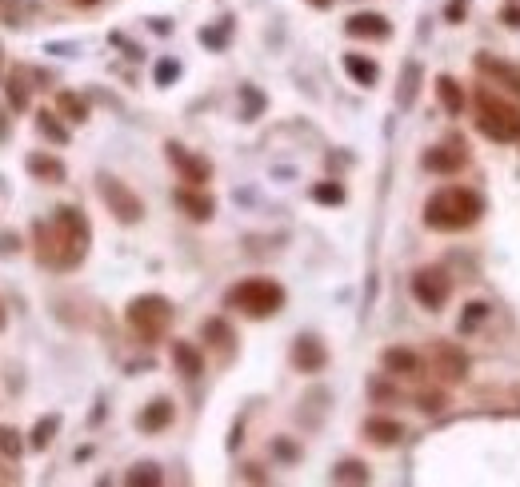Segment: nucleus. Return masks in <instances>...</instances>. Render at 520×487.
Returning a JSON list of instances; mask_svg holds the SVG:
<instances>
[{
	"label": "nucleus",
	"instance_id": "obj_4",
	"mask_svg": "<svg viewBox=\"0 0 520 487\" xmlns=\"http://www.w3.org/2000/svg\"><path fill=\"white\" fill-rule=\"evenodd\" d=\"M225 308H233L248 320H273L285 308V288L268 276H248L225 292Z\"/></svg>",
	"mask_w": 520,
	"mask_h": 487
},
{
	"label": "nucleus",
	"instance_id": "obj_29",
	"mask_svg": "<svg viewBox=\"0 0 520 487\" xmlns=\"http://www.w3.org/2000/svg\"><path fill=\"white\" fill-rule=\"evenodd\" d=\"M125 483H133V487H140V483L156 487V483H165V475H160L156 463H133V468H128V475H125Z\"/></svg>",
	"mask_w": 520,
	"mask_h": 487
},
{
	"label": "nucleus",
	"instance_id": "obj_20",
	"mask_svg": "<svg viewBox=\"0 0 520 487\" xmlns=\"http://www.w3.org/2000/svg\"><path fill=\"white\" fill-rule=\"evenodd\" d=\"M5 96H8V104H13V113H28V104H33V88H28V73H25V68H13V73H8Z\"/></svg>",
	"mask_w": 520,
	"mask_h": 487
},
{
	"label": "nucleus",
	"instance_id": "obj_11",
	"mask_svg": "<svg viewBox=\"0 0 520 487\" xmlns=\"http://www.w3.org/2000/svg\"><path fill=\"white\" fill-rule=\"evenodd\" d=\"M173 200H176V208L185 212L188 220H196V224H205V220H213V216H216V200H213V196H205V192L193 188V184L176 188V192H173Z\"/></svg>",
	"mask_w": 520,
	"mask_h": 487
},
{
	"label": "nucleus",
	"instance_id": "obj_9",
	"mask_svg": "<svg viewBox=\"0 0 520 487\" xmlns=\"http://www.w3.org/2000/svg\"><path fill=\"white\" fill-rule=\"evenodd\" d=\"M433 372H436L445 383L468 380V352L460 348V343L436 340V343H433Z\"/></svg>",
	"mask_w": 520,
	"mask_h": 487
},
{
	"label": "nucleus",
	"instance_id": "obj_33",
	"mask_svg": "<svg viewBox=\"0 0 520 487\" xmlns=\"http://www.w3.org/2000/svg\"><path fill=\"white\" fill-rule=\"evenodd\" d=\"M176 76H180V65H176V60H160V65H156V84H160V88H168Z\"/></svg>",
	"mask_w": 520,
	"mask_h": 487
},
{
	"label": "nucleus",
	"instance_id": "obj_42",
	"mask_svg": "<svg viewBox=\"0 0 520 487\" xmlns=\"http://www.w3.org/2000/svg\"><path fill=\"white\" fill-rule=\"evenodd\" d=\"M8 328V312H5V303H0V332Z\"/></svg>",
	"mask_w": 520,
	"mask_h": 487
},
{
	"label": "nucleus",
	"instance_id": "obj_6",
	"mask_svg": "<svg viewBox=\"0 0 520 487\" xmlns=\"http://www.w3.org/2000/svg\"><path fill=\"white\" fill-rule=\"evenodd\" d=\"M96 192H100L105 208L113 212L120 224H140V220H145V200H140L136 192L125 184V180H116V176H108V172H100V176H96Z\"/></svg>",
	"mask_w": 520,
	"mask_h": 487
},
{
	"label": "nucleus",
	"instance_id": "obj_2",
	"mask_svg": "<svg viewBox=\"0 0 520 487\" xmlns=\"http://www.w3.org/2000/svg\"><path fill=\"white\" fill-rule=\"evenodd\" d=\"M480 212H485V200L473 188L448 184L425 200V224L433 232H465L480 220Z\"/></svg>",
	"mask_w": 520,
	"mask_h": 487
},
{
	"label": "nucleus",
	"instance_id": "obj_34",
	"mask_svg": "<svg viewBox=\"0 0 520 487\" xmlns=\"http://www.w3.org/2000/svg\"><path fill=\"white\" fill-rule=\"evenodd\" d=\"M0 20L20 28V0H0Z\"/></svg>",
	"mask_w": 520,
	"mask_h": 487
},
{
	"label": "nucleus",
	"instance_id": "obj_28",
	"mask_svg": "<svg viewBox=\"0 0 520 487\" xmlns=\"http://www.w3.org/2000/svg\"><path fill=\"white\" fill-rule=\"evenodd\" d=\"M373 475H368V468L360 460H345L333 468V483H368Z\"/></svg>",
	"mask_w": 520,
	"mask_h": 487
},
{
	"label": "nucleus",
	"instance_id": "obj_37",
	"mask_svg": "<svg viewBox=\"0 0 520 487\" xmlns=\"http://www.w3.org/2000/svg\"><path fill=\"white\" fill-rule=\"evenodd\" d=\"M500 16H505L513 28H520V8H505V13H500Z\"/></svg>",
	"mask_w": 520,
	"mask_h": 487
},
{
	"label": "nucleus",
	"instance_id": "obj_39",
	"mask_svg": "<svg viewBox=\"0 0 520 487\" xmlns=\"http://www.w3.org/2000/svg\"><path fill=\"white\" fill-rule=\"evenodd\" d=\"M245 480H253V483H265V475H260V468H245Z\"/></svg>",
	"mask_w": 520,
	"mask_h": 487
},
{
	"label": "nucleus",
	"instance_id": "obj_16",
	"mask_svg": "<svg viewBox=\"0 0 520 487\" xmlns=\"http://www.w3.org/2000/svg\"><path fill=\"white\" fill-rule=\"evenodd\" d=\"M25 168L33 180H40V184H65V176H68V168L60 164L53 152H28Z\"/></svg>",
	"mask_w": 520,
	"mask_h": 487
},
{
	"label": "nucleus",
	"instance_id": "obj_7",
	"mask_svg": "<svg viewBox=\"0 0 520 487\" xmlns=\"http://www.w3.org/2000/svg\"><path fill=\"white\" fill-rule=\"evenodd\" d=\"M413 296H416V303L420 308H428V312H440L448 303V296H453V280L445 276L440 268H420V272H413Z\"/></svg>",
	"mask_w": 520,
	"mask_h": 487
},
{
	"label": "nucleus",
	"instance_id": "obj_22",
	"mask_svg": "<svg viewBox=\"0 0 520 487\" xmlns=\"http://www.w3.org/2000/svg\"><path fill=\"white\" fill-rule=\"evenodd\" d=\"M200 340L205 343H213V348H220V352H233V343H236V332L228 328L220 316H213V320H205L200 323Z\"/></svg>",
	"mask_w": 520,
	"mask_h": 487
},
{
	"label": "nucleus",
	"instance_id": "obj_17",
	"mask_svg": "<svg viewBox=\"0 0 520 487\" xmlns=\"http://www.w3.org/2000/svg\"><path fill=\"white\" fill-rule=\"evenodd\" d=\"M465 164H468V156L456 144H436V148L425 152V168L428 172H440V176H453V172H460Z\"/></svg>",
	"mask_w": 520,
	"mask_h": 487
},
{
	"label": "nucleus",
	"instance_id": "obj_19",
	"mask_svg": "<svg viewBox=\"0 0 520 487\" xmlns=\"http://www.w3.org/2000/svg\"><path fill=\"white\" fill-rule=\"evenodd\" d=\"M340 65H345V73L356 80L360 88H373L376 80H380V68H376V60L373 56H360V53H345V60H340Z\"/></svg>",
	"mask_w": 520,
	"mask_h": 487
},
{
	"label": "nucleus",
	"instance_id": "obj_32",
	"mask_svg": "<svg viewBox=\"0 0 520 487\" xmlns=\"http://www.w3.org/2000/svg\"><path fill=\"white\" fill-rule=\"evenodd\" d=\"M416 403H420V412L433 415V412H445V408H448V395H445V392H420Z\"/></svg>",
	"mask_w": 520,
	"mask_h": 487
},
{
	"label": "nucleus",
	"instance_id": "obj_36",
	"mask_svg": "<svg viewBox=\"0 0 520 487\" xmlns=\"http://www.w3.org/2000/svg\"><path fill=\"white\" fill-rule=\"evenodd\" d=\"M276 455H285V460H296V448L293 443H285V440H276V448H273Z\"/></svg>",
	"mask_w": 520,
	"mask_h": 487
},
{
	"label": "nucleus",
	"instance_id": "obj_3",
	"mask_svg": "<svg viewBox=\"0 0 520 487\" xmlns=\"http://www.w3.org/2000/svg\"><path fill=\"white\" fill-rule=\"evenodd\" d=\"M473 120L480 128V136L496 140V144H513L520 140V108L508 104L493 88H476L473 93Z\"/></svg>",
	"mask_w": 520,
	"mask_h": 487
},
{
	"label": "nucleus",
	"instance_id": "obj_25",
	"mask_svg": "<svg viewBox=\"0 0 520 487\" xmlns=\"http://www.w3.org/2000/svg\"><path fill=\"white\" fill-rule=\"evenodd\" d=\"M36 132H40L45 140H53V144H60V148L68 144V128L60 124L56 113H36Z\"/></svg>",
	"mask_w": 520,
	"mask_h": 487
},
{
	"label": "nucleus",
	"instance_id": "obj_10",
	"mask_svg": "<svg viewBox=\"0 0 520 487\" xmlns=\"http://www.w3.org/2000/svg\"><path fill=\"white\" fill-rule=\"evenodd\" d=\"M476 73L488 76V80H493V84H500V88H508V93L520 100V68H516V65H508V60H496V56L480 53V56H476Z\"/></svg>",
	"mask_w": 520,
	"mask_h": 487
},
{
	"label": "nucleus",
	"instance_id": "obj_18",
	"mask_svg": "<svg viewBox=\"0 0 520 487\" xmlns=\"http://www.w3.org/2000/svg\"><path fill=\"white\" fill-rule=\"evenodd\" d=\"M173 420H176L173 400H165V395H160V400H153L145 412L136 415V428H140V432H148V435H156V432H165Z\"/></svg>",
	"mask_w": 520,
	"mask_h": 487
},
{
	"label": "nucleus",
	"instance_id": "obj_23",
	"mask_svg": "<svg viewBox=\"0 0 520 487\" xmlns=\"http://www.w3.org/2000/svg\"><path fill=\"white\" fill-rule=\"evenodd\" d=\"M436 96H440V104H445V113H453V116H460V113H465V104H468V96L460 93V84L453 76L436 80Z\"/></svg>",
	"mask_w": 520,
	"mask_h": 487
},
{
	"label": "nucleus",
	"instance_id": "obj_30",
	"mask_svg": "<svg viewBox=\"0 0 520 487\" xmlns=\"http://www.w3.org/2000/svg\"><path fill=\"white\" fill-rule=\"evenodd\" d=\"M488 320V303H468L465 316H460V332H476Z\"/></svg>",
	"mask_w": 520,
	"mask_h": 487
},
{
	"label": "nucleus",
	"instance_id": "obj_40",
	"mask_svg": "<svg viewBox=\"0 0 520 487\" xmlns=\"http://www.w3.org/2000/svg\"><path fill=\"white\" fill-rule=\"evenodd\" d=\"M308 5H313V8H320V13H325V8H333L336 0H308Z\"/></svg>",
	"mask_w": 520,
	"mask_h": 487
},
{
	"label": "nucleus",
	"instance_id": "obj_12",
	"mask_svg": "<svg viewBox=\"0 0 520 487\" xmlns=\"http://www.w3.org/2000/svg\"><path fill=\"white\" fill-rule=\"evenodd\" d=\"M325 363H328L325 343H320L316 336H296V343H293V368L296 372L316 375V372H325Z\"/></svg>",
	"mask_w": 520,
	"mask_h": 487
},
{
	"label": "nucleus",
	"instance_id": "obj_24",
	"mask_svg": "<svg viewBox=\"0 0 520 487\" xmlns=\"http://www.w3.org/2000/svg\"><path fill=\"white\" fill-rule=\"evenodd\" d=\"M56 113L68 120V124H85L88 120V100L76 93H56Z\"/></svg>",
	"mask_w": 520,
	"mask_h": 487
},
{
	"label": "nucleus",
	"instance_id": "obj_5",
	"mask_svg": "<svg viewBox=\"0 0 520 487\" xmlns=\"http://www.w3.org/2000/svg\"><path fill=\"white\" fill-rule=\"evenodd\" d=\"M173 303H168L165 296H156V292H145V296L128 300L125 308V320L128 328H133V336L140 343H160L168 336V328H173Z\"/></svg>",
	"mask_w": 520,
	"mask_h": 487
},
{
	"label": "nucleus",
	"instance_id": "obj_27",
	"mask_svg": "<svg viewBox=\"0 0 520 487\" xmlns=\"http://www.w3.org/2000/svg\"><path fill=\"white\" fill-rule=\"evenodd\" d=\"M56 428H60V415H45V420H40L36 428H33V435H28V448H33V452H45L48 443H53Z\"/></svg>",
	"mask_w": 520,
	"mask_h": 487
},
{
	"label": "nucleus",
	"instance_id": "obj_8",
	"mask_svg": "<svg viewBox=\"0 0 520 487\" xmlns=\"http://www.w3.org/2000/svg\"><path fill=\"white\" fill-rule=\"evenodd\" d=\"M165 156H168V164L180 172V180H185V184L205 188L208 180H213V164H208L205 156H196V152H188L185 144H176V140H168V144H165Z\"/></svg>",
	"mask_w": 520,
	"mask_h": 487
},
{
	"label": "nucleus",
	"instance_id": "obj_15",
	"mask_svg": "<svg viewBox=\"0 0 520 487\" xmlns=\"http://www.w3.org/2000/svg\"><path fill=\"white\" fill-rule=\"evenodd\" d=\"M168 356H173V368H176L180 375H185V380H200V375H205V352H200L196 343H188V340H173Z\"/></svg>",
	"mask_w": 520,
	"mask_h": 487
},
{
	"label": "nucleus",
	"instance_id": "obj_41",
	"mask_svg": "<svg viewBox=\"0 0 520 487\" xmlns=\"http://www.w3.org/2000/svg\"><path fill=\"white\" fill-rule=\"evenodd\" d=\"M68 5H76V8H93V5H100V0H68Z\"/></svg>",
	"mask_w": 520,
	"mask_h": 487
},
{
	"label": "nucleus",
	"instance_id": "obj_13",
	"mask_svg": "<svg viewBox=\"0 0 520 487\" xmlns=\"http://www.w3.org/2000/svg\"><path fill=\"white\" fill-rule=\"evenodd\" d=\"M345 33L356 36V40H388L393 36V25H388V16H380V13H353L345 20Z\"/></svg>",
	"mask_w": 520,
	"mask_h": 487
},
{
	"label": "nucleus",
	"instance_id": "obj_1",
	"mask_svg": "<svg viewBox=\"0 0 520 487\" xmlns=\"http://www.w3.org/2000/svg\"><path fill=\"white\" fill-rule=\"evenodd\" d=\"M88 244H93V228L88 216L73 204H60L48 220L33 224V248H36V263L53 272H73L85 263Z\"/></svg>",
	"mask_w": 520,
	"mask_h": 487
},
{
	"label": "nucleus",
	"instance_id": "obj_14",
	"mask_svg": "<svg viewBox=\"0 0 520 487\" xmlns=\"http://www.w3.org/2000/svg\"><path fill=\"white\" fill-rule=\"evenodd\" d=\"M365 435H368V443H376V448H396V443L405 440V423L393 420V415H368Z\"/></svg>",
	"mask_w": 520,
	"mask_h": 487
},
{
	"label": "nucleus",
	"instance_id": "obj_35",
	"mask_svg": "<svg viewBox=\"0 0 520 487\" xmlns=\"http://www.w3.org/2000/svg\"><path fill=\"white\" fill-rule=\"evenodd\" d=\"M16 252H20L16 232H0V256H16Z\"/></svg>",
	"mask_w": 520,
	"mask_h": 487
},
{
	"label": "nucleus",
	"instance_id": "obj_38",
	"mask_svg": "<svg viewBox=\"0 0 520 487\" xmlns=\"http://www.w3.org/2000/svg\"><path fill=\"white\" fill-rule=\"evenodd\" d=\"M8 140V116H5V108H0V144Z\"/></svg>",
	"mask_w": 520,
	"mask_h": 487
},
{
	"label": "nucleus",
	"instance_id": "obj_31",
	"mask_svg": "<svg viewBox=\"0 0 520 487\" xmlns=\"http://www.w3.org/2000/svg\"><path fill=\"white\" fill-rule=\"evenodd\" d=\"M20 440H25V435H20L16 428H0V455H13V460H16V455L25 452V443H20Z\"/></svg>",
	"mask_w": 520,
	"mask_h": 487
},
{
	"label": "nucleus",
	"instance_id": "obj_21",
	"mask_svg": "<svg viewBox=\"0 0 520 487\" xmlns=\"http://www.w3.org/2000/svg\"><path fill=\"white\" fill-rule=\"evenodd\" d=\"M388 375H420V356L413 348H385V356H380Z\"/></svg>",
	"mask_w": 520,
	"mask_h": 487
},
{
	"label": "nucleus",
	"instance_id": "obj_26",
	"mask_svg": "<svg viewBox=\"0 0 520 487\" xmlns=\"http://www.w3.org/2000/svg\"><path fill=\"white\" fill-rule=\"evenodd\" d=\"M308 196L316 200V204H325V208H336V204H345V188L336 184V180H320V184L308 188Z\"/></svg>",
	"mask_w": 520,
	"mask_h": 487
}]
</instances>
